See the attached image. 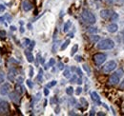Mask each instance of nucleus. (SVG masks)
I'll list each match as a JSON object with an SVG mask.
<instances>
[{"label":"nucleus","instance_id":"ea45409f","mask_svg":"<svg viewBox=\"0 0 124 116\" xmlns=\"http://www.w3.org/2000/svg\"><path fill=\"white\" fill-rule=\"evenodd\" d=\"M26 83H27V85L29 86V87H32V84L31 83V81H30V80H27V81H26Z\"/></svg>","mask_w":124,"mask_h":116},{"label":"nucleus","instance_id":"393cba45","mask_svg":"<svg viewBox=\"0 0 124 116\" xmlns=\"http://www.w3.org/2000/svg\"><path fill=\"white\" fill-rule=\"evenodd\" d=\"M55 85H56V81H55V80H54V81H52L51 83L47 84V87H54V86H55Z\"/></svg>","mask_w":124,"mask_h":116},{"label":"nucleus","instance_id":"7c9ffc66","mask_svg":"<svg viewBox=\"0 0 124 116\" xmlns=\"http://www.w3.org/2000/svg\"><path fill=\"white\" fill-rule=\"evenodd\" d=\"M80 101L83 103V106H84L85 108H87V107H88V102L86 101L84 98H81V99H80Z\"/></svg>","mask_w":124,"mask_h":116},{"label":"nucleus","instance_id":"6ab92c4d","mask_svg":"<svg viewBox=\"0 0 124 116\" xmlns=\"http://www.w3.org/2000/svg\"><path fill=\"white\" fill-rule=\"evenodd\" d=\"M66 93H67L68 95H72V94L74 93V88L72 87H68L66 88Z\"/></svg>","mask_w":124,"mask_h":116},{"label":"nucleus","instance_id":"aec40b11","mask_svg":"<svg viewBox=\"0 0 124 116\" xmlns=\"http://www.w3.org/2000/svg\"><path fill=\"white\" fill-rule=\"evenodd\" d=\"M16 91H17L19 94H22V93H23V87H21L20 85H17L16 87Z\"/></svg>","mask_w":124,"mask_h":116},{"label":"nucleus","instance_id":"a18cd8bd","mask_svg":"<svg viewBox=\"0 0 124 116\" xmlns=\"http://www.w3.org/2000/svg\"><path fill=\"white\" fill-rule=\"evenodd\" d=\"M44 94H45V95H48V94H49V90H48V89H47V88H45V89H44Z\"/></svg>","mask_w":124,"mask_h":116},{"label":"nucleus","instance_id":"79ce46f5","mask_svg":"<svg viewBox=\"0 0 124 116\" xmlns=\"http://www.w3.org/2000/svg\"><path fill=\"white\" fill-rule=\"evenodd\" d=\"M32 75H33V69L32 68H30V77H32Z\"/></svg>","mask_w":124,"mask_h":116},{"label":"nucleus","instance_id":"c756f323","mask_svg":"<svg viewBox=\"0 0 124 116\" xmlns=\"http://www.w3.org/2000/svg\"><path fill=\"white\" fill-rule=\"evenodd\" d=\"M83 69H84V70H85V71H86L87 72L89 73V74L91 73V70H90V68H89V67H88L87 65H83Z\"/></svg>","mask_w":124,"mask_h":116},{"label":"nucleus","instance_id":"f704fd0d","mask_svg":"<svg viewBox=\"0 0 124 116\" xmlns=\"http://www.w3.org/2000/svg\"><path fill=\"white\" fill-rule=\"evenodd\" d=\"M119 89L120 90H124V79L120 82V84H119Z\"/></svg>","mask_w":124,"mask_h":116},{"label":"nucleus","instance_id":"473e14b6","mask_svg":"<svg viewBox=\"0 0 124 116\" xmlns=\"http://www.w3.org/2000/svg\"><path fill=\"white\" fill-rule=\"evenodd\" d=\"M81 92H82V87H78V88H77V90H76V94H77V95H79Z\"/></svg>","mask_w":124,"mask_h":116},{"label":"nucleus","instance_id":"4be33fe9","mask_svg":"<svg viewBox=\"0 0 124 116\" xmlns=\"http://www.w3.org/2000/svg\"><path fill=\"white\" fill-rule=\"evenodd\" d=\"M87 31H88L89 33H96V32H97V29H96V28H93V27H92V28H89Z\"/></svg>","mask_w":124,"mask_h":116},{"label":"nucleus","instance_id":"7ed1b4c3","mask_svg":"<svg viewBox=\"0 0 124 116\" xmlns=\"http://www.w3.org/2000/svg\"><path fill=\"white\" fill-rule=\"evenodd\" d=\"M116 67H117V65H116V61L111 60V61L107 62V63L103 66L102 71H103V72H105V73H110V72H112L113 71H115V70L116 69Z\"/></svg>","mask_w":124,"mask_h":116},{"label":"nucleus","instance_id":"603ef678","mask_svg":"<svg viewBox=\"0 0 124 116\" xmlns=\"http://www.w3.org/2000/svg\"><path fill=\"white\" fill-rule=\"evenodd\" d=\"M122 37H123V43H124V29L123 31H122Z\"/></svg>","mask_w":124,"mask_h":116},{"label":"nucleus","instance_id":"4c0bfd02","mask_svg":"<svg viewBox=\"0 0 124 116\" xmlns=\"http://www.w3.org/2000/svg\"><path fill=\"white\" fill-rule=\"evenodd\" d=\"M58 69H59V70H63V69H64V65H63V63H61V62L58 63Z\"/></svg>","mask_w":124,"mask_h":116},{"label":"nucleus","instance_id":"412c9836","mask_svg":"<svg viewBox=\"0 0 124 116\" xmlns=\"http://www.w3.org/2000/svg\"><path fill=\"white\" fill-rule=\"evenodd\" d=\"M117 18H118V14H117L116 13H113V14L111 16L110 20H111V21H115V20H116Z\"/></svg>","mask_w":124,"mask_h":116},{"label":"nucleus","instance_id":"09e8293b","mask_svg":"<svg viewBox=\"0 0 124 116\" xmlns=\"http://www.w3.org/2000/svg\"><path fill=\"white\" fill-rule=\"evenodd\" d=\"M11 29H12V30H16V28L15 27V26H11Z\"/></svg>","mask_w":124,"mask_h":116},{"label":"nucleus","instance_id":"b1692460","mask_svg":"<svg viewBox=\"0 0 124 116\" xmlns=\"http://www.w3.org/2000/svg\"><path fill=\"white\" fill-rule=\"evenodd\" d=\"M63 76L66 77V78H69V77H70V71H69V70H65V71L63 72Z\"/></svg>","mask_w":124,"mask_h":116},{"label":"nucleus","instance_id":"9b49d317","mask_svg":"<svg viewBox=\"0 0 124 116\" xmlns=\"http://www.w3.org/2000/svg\"><path fill=\"white\" fill-rule=\"evenodd\" d=\"M107 29H108L109 32H111V33H115V32L117 31L118 26H117V24H116V23H111L108 27H107Z\"/></svg>","mask_w":124,"mask_h":116},{"label":"nucleus","instance_id":"9d476101","mask_svg":"<svg viewBox=\"0 0 124 116\" xmlns=\"http://www.w3.org/2000/svg\"><path fill=\"white\" fill-rule=\"evenodd\" d=\"M91 97H92V100H93L94 103H96L97 105H101L100 97H99V95L96 93V91H92V92H91Z\"/></svg>","mask_w":124,"mask_h":116},{"label":"nucleus","instance_id":"3c124183","mask_svg":"<svg viewBox=\"0 0 124 116\" xmlns=\"http://www.w3.org/2000/svg\"><path fill=\"white\" fill-rule=\"evenodd\" d=\"M69 37H74V33H70L69 34Z\"/></svg>","mask_w":124,"mask_h":116},{"label":"nucleus","instance_id":"1a4fd4ad","mask_svg":"<svg viewBox=\"0 0 124 116\" xmlns=\"http://www.w3.org/2000/svg\"><path fill=\"white\" fill-rule=\"evenodd\" d=\"M22 8L25 12H29L32 9V4L29 0H24L23 3H22Z\"/></svg>","mask_w":124,"mask_h":116},{"label":"nucleus","instance_id":"6e6552de","mask_svg":"<svg viewBox=\"0 0 124 116\" xmlns=\"http://www.w3.org/2000/svg\"><path fill=\"white\" fill-rule=\"evenodd\" d=\"M113 13H114V12H112V11H110V10H102V11L100 12V16H101L103 19H110L112 14H113Z\"/></svg>","mask_w":124,"mask_h":116},{"label":"nucleus","instance_id":"20e7f679","mask_svg":"<svg viewBox=\"0 0 124 116\" xmlns=\"http://www.w3.org/2000/svg\"><path fill=\"white\" fill-rule=\"evenodd\" d=\"M106 54L105 53H101V52H98V53H95L93 54V63L96 65V66H100L102 65L105 60H106Z\"/></svg>","mask_w":124,"mask_h":116},{"label":"nucleus","instance_id":"423d86ee","mask_svg":"<svg viewBox=\"0 0 124 116\" xmlns=\"http://www.w3.org/2000/svg\"><path fill=\"white\" fill-rule=\"evenodd\" d=\"M9 111V104L8 102L0 99V113H6Z\"/></svg>","mask_w":124,"mask_h":116},{"label":"nucleus","instance_id":"ddd939ff","mask_svg":"<svg viewBox=\"0 0 124 116\" xmlns=\"http://www.w3.org/2000/svg\"><path fill=\"white\" fill-rule=\"evenodd\" d=\"M16 70H14V69H11L10 71H9V74H8V79L10 80V81H15V77H16Z\"/></svg>","mask_w":124,"mask_h":116},{"label":"nucleus","instance_id":"cd10ccee","mask_svg":"<svg viewBox=\"0 0 124 116\" xmlns=\"http://www.w3.org/2000/svg\"><path fill=\"white\" fill-rule=\"evenodd\" d=\"M116 72L117 73V75H118L119 77H121V76L123 75V73H124L123 72V70H122V69H119V70H117V71H116Z\"/></svg>","mask_w":124,"mask_h":116},{"label":"nucleus","instance_id":"f257e3e1","mask_svg":"<svg viewBox=\"0 0 124 116\" xmlns=\"http://www.w3.org/2000/svg\"><path fill=\"white\" fill-rule=\"evenodd\" d=\"M81 18H82V20H83L85 23H87V24H89V25H93V24L95 23V21H96L95 16L93 15V14L92 12L88 11V10H83V11H82Z\"/></svg>","mask_w":124,"mask_h":116},{"label":"nucleus","instance_id":"a878e982","mask_svg":"<svg viewBox=\"0 0 124 116\" xmlns=\"http://www.w3.org/2000/svg\"><path fill=\"white\" fill-rule=\"evenodd\" d=\"M77 81H78V77H77V75H74V76L71 78L70 83H77Z\"/></svg>","mask_w":124,"mask_h":116},{"label":"nucleus","instance_id":"e433bc0d","mask_svg":"<svg viewBox=\"0 0 124 116\" xmlns=\"http://www.w3.org/2000/svg\"><path fill=\"white\" fill-rule=\"evenodd\" d=\"M30 43H31V41H30L29 39H25V40H24V45H25V46H29Z\"/></svg>","mask_w":124,"mask_h":116},{"label":"nucleus","instance_id":"49530a36","mask_svg":"<svg viewBox=\"0 0 124 116\" xmlns=\"http://www.w3.org/2000/svg\"><path fill=\"white\" fill-rule=\"evenodd\" d=\"M105 1H106L107 3H109V4H113V3H114V1H113V0H105Z\"/></svg>","mask_w":124,"mask_h":116},{"label":"nucleus","instance_id":"f8f14e48","mask_svg":"<svg viewBox=\"0 0 124 116\" xmlns=\"http://www.w3.org/2000/svg\"><path fill=\"white\" fill-rule=\"evenodd\" d=\"M19 96H20V94L17 91H14V92H11L10 93V99L12 101L16 102V103H17V102L19 101Z\"/></svg>","mask_w":124,"mask_h":116},{"label":"nucleus","instance_id":"8fccbe9b","mask_svg":"<svg viewBox=\"0 0 124 116\" xmlns=\"http://www.w3.org/2000/svg\"><path fill=\"white\" fill-rule=\"evenodd\" d=\"M93 114H94V110H93V109H92V110H91V113H90V115H93Z\"/></svg>","mask_w":124,"mask_h":116},{"label":"nucleus","instance_id":"2eb2a0df","mask_svg":"<svg viewBox=\"0 0 124 116\" xmlns=\"http://www.w3.org/2000/svg\"><path fill=\"white\" fill-rule=\"evenodd\" d=\"M71 26H72V22H71L70 20H69V21H67V22L64 24V27H63V31H64V32H67V31L70 29Z\"/></svg>","mask_w":124,"mask_h":116},{"label":"nucleus","instance_id":"f03ea898","mask_svg":"<svg viewBox=\"0 0 124 116\" xmlns=\"http://www.w3.org/2000/svg\"><path fill=\"white\" fill-rule=\"evenodd\" d=\"M96 48L101 51L112 50L115 48V42L112 39H103L96 44Z\"/></svg>","mask_w":124,"mask_h":116},{"label":"nucleus","instance_id":"bb28decb","mask_svg":"<svg viewBox=\"0 0 124 116\" xmlns=\"http://www.w3.org/2000/svg\"><path fill=\"white\" fill-rule=\"evenodd\" d=\"M42 75H43V71L40 70V71H39V74H38V76H37V80H38V81H41V80H42Z\"/></svg>","mask_w":124,"mask_h":116},{"label":"nucleus","instance_id":"4468645a","mask_svg":"<svg viewBox=\"0 0 124 116\" xmlns=\"http://www.w3.org/2000/svg\"><path fill=\"white\" fill-rule=\"evenodd\" d=\"M25 55H26V58H27V60L31 63V62H33V60H34V57H33V55H32V53L31 52V51L30 50H27V51H25Z\"/></svg>","mask_w":124,"mask_h":116},{"label":"nucleus","instance_id":"2f4dec72","mask_svg":"<svg viewBox=\"0 0 124 116\" xmlns=\"http://www.w3.org/2000/svg\"><path fill=\"white\" fill-rule=\"evenodd\" d=\"M34 45H35V42H34V41H31V43L29 45V50H30V51H31V50L33 49Z\"/></svg>","mask_w":124,"mask_h":116},{"label":"nucleus","instance_id":"58836bf2","mask_svg":"<svg viewBox=\"0 0 124 116\" xmlns=\"http://www.w3.org/2000/svg\"><path fill=\"white\" fill-rule=\"evenodd\" d=\"M5 11V6L4 5H0V13H3Z\"/></svg>","mask_w":124,"mask_h":116},{"label":"nucleus","instance_id":"0eeeda50","mask_svg":"<svg viewBox=\"0 0 124 116\" xmlns=\"http://www.w3.org/2000/svg\"><path fill=\"white\" fill-rule=\"evenodd\" d=\"M11 90V85L9 83H5L3 84V86L0 87V94L1 95H7Z\"/></svg>","mask_w":124,"mask_h":116},{"label":"nucleus","instance_id":"de8ad7c7","mask_svg":"<svg viewBox=\"0 0 124 116\" xmlns=\"http://www.w3.org/2000/svg\"><path fill=\"white\" fill-rule=\"evenodd\" d=\"M97 115L102 116V115H105V113H103V112H101V111H100V112H98V113H97Z\"/></svg>","mask_w":124,"mask_h":116},{"label":"nucleus","instance_id":"a19ab883","mask_svg":"<svg viewBox=\"0 0 124 116\" xmlns=\"http://www.w3.org/2000/svg\"><path fill=\"white\" fill-rule=\"evenodd\" d=\"M76 60H77L78 62H81V61H82V57L78 55V56H76Z\"/></svg>","mask_w":124,"mask_h":116},{"label":"nucleus","instance_id":"c03bdc74","mask_svg":"<svg viewBox=\"0 0 124 116\" xmlns=\"http://www.w3.org/2000/svg\"><path fill=\"white\" fill-rule=\"evenodd\" d=\"M77 83H78V85H80V84H82V79L81 78H78V81H77Z\"/></svg>","mask_w":124,"mask_h":116},{"label":"nucleus","instance_id":"5701e85b","mask_svg":"<svg viewBox=\"0 0 124 116\" xmlns=\"http://www.w3.org/2000/svg\"><path fill=\"white\" fill-rule=\"evenodd\" d=\"M54 64H55V60L54 58H51L50 61H49V63H48V67H53Z\"/></svg>","mask_w":124,"mask_h":116},{"label":"nucleus","instance_id":"c85d7f7f","mask_svg":"<svg viewBox=\"0 0 124 116\" xmlns=\"http://www.w3.org/2000/svg\"><path fill=\"white\" fill-rule=\"evenodd\" d=\"M5 80V76H4V73L0 72V84H2Z\"/></svg>","mask_w":124,"mask_h":116},{"label":"nucleus","instance_id":"72a5a7b5","mask_svg":"<svg viewBox=\"0 0 124 116\" xmlns=\"http://www.w3.org/2000/svg\"><path fill=\"white\" fill-rule=\"evenodd\" d=\"M6 36V31L5 30H0V38H4Z\"/></svg>","mask_w":124,"mask_h":116},{"label":"nucleus","instance_id":"37998d69","mask_svg":"<svg viewBox=\"0 0 124 116\" xmlns=\"http://www.w3.org/2000/svg\"><path fill=\"white\" fill-rule=\"evenodd\" d=\"M22 81H23V77H18V79H17V82H18L19 84H21V83H22Z\"/></svg>","mask_w":124,"mask_h":116},{"label":"nucleus","instance_id":"39448f33","mask_svg":"<svg viewBox=\"0 0 124 116\" xmlns=\"http://www.w3.org/2000/svg\"><path fill=\"white\" fill-rule=\"evenodd\" d=\"M119 80H120V77L117 75V73L115 72L110 76V78H109V83H110V85L116 86V85H117V84L119 83Z\"/></svg>","mask_w":124,"mask_h":116},{"label":"nucleus","instance_id":"c9c22d12","mask_svg":"<svg viewBox=\"0 0 124 116\" xmlns=\"http://www.w3.org/2000/svg\"><path fill=\"white\" fill-rule=\"evenodd\" d=\"M76 72H77V73L78 74V76H80V77L82 76V71H81L79 68H78V69L76 70Z\"/></svg>","mask_w":124,"mask_h":116},{"label":"nucleus","instance_id":"dca6fc26","mask_svg":"<svg viewBox=\"0 0 124 116\" xmlns=\"http://www.w3.org/2000/svg\"><path fill=\"white\" fill-rule=\"evenodd\" d=\"M69 44H70V39H67V40H66V41H65L64 43L62 44V46H61V48H60V50H61V51H64V50H65V49H66V48H67V47L69 46Z\"/></svg>","mask_w":124,"mask_h":116},{"label":"nucleus","instance_id":"a211bd4d","mask_svg":"<svg viewBox=\"0 0 124 116\" xmlns=\"http://www.w3.org/2000/svg\"><path fill=\"white\" fill-rule=\"evenodd\" d=\"M99 39H100V37H99L98 35H93V36H91V41H92L93 43H96V42H98V41H99Z\"/></svg>","mask_w":124,"mask_h":116},{"label":"nucleus","instance_id":"f3484780","mask_svg":"<svg viewBox=\"0 0 124 116\" xmlns=\"http://www.w3.org/2000/svg\"><path fill=\"white\" fill-rule=\"evenodd\" d=\"M78 45H75L73 48H72V51H71V55L73 56L74 54H76L77 53V51H78Z\"/></svg>","mask_w":124,"mask_h":116}]
</instances>
